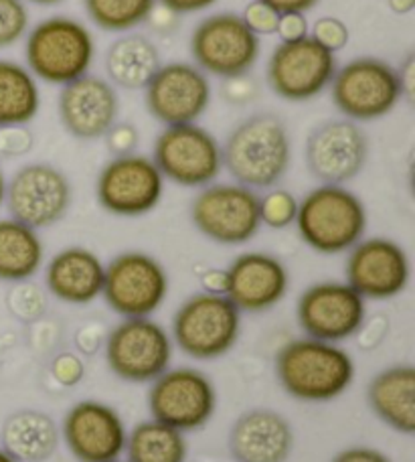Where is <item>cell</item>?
<instances>
[{
    "mask_svg": "<svg viewBox=\"0 0 415 462\" xmlns=\"http://www.w3.org/2000/svg\"><path fill=\"white\" fill-rule=\"evenodd\" d=\"M304 156L310 175L322 185H345L367 164L369 138L353 120H325L306 138Z\"/></svg>",
    "mask_w": 415,
    "mask_h": 462,
    "instance_id": "2e32d148",
    "label": "cell"
},
{
    "mask_svg": "<svg viewBox=\"0 0 415 462\" xmlns=\"http://www.w3.org/2000/svg\"><path fill=\"white\" fill-rule=\"evenodd\" d=\"M39 108V84L27 65L0 60V128L27 126Z\"/></svg>",
    "mask_w": 415,
    "mask_h": 462,
    "instance_id": "f1b7e54d",
    "label": "cell"
},
{
    "mask_svg": "<svg viewBox=\"0 0 415 462\" xmlns=\"http://www.w3.org/2000/svg\"><path fill=\"white\" fill-rule=\"evenodd\" d=\"M169 286V274L154 255L124 252L106 266L102 296L122 319H143L162 307Z\"/></svg>",
    "mask_w": 415,
    "mask_h": 462,
    "instance_id": "8fae6325",
    "label": "cell"
},
{
    "mask_svg": "<svg viewBox=\"0 0 415 462\" xmlns=\"http://www.w3.org/2000/svg\"><path fill=\"white\" fill-rule=\"evenodd\" d=\"M114 462H122V460H114Z\"/></svg>",
    "mask_w": 415,
    "mask_h": 462,
    "instance_id": "db71d44e",
    "label": "cell"
},
{
    "mask_svg": "<svg viewBox=\"0 0 415 462\" xmlns=\"http://www.w3.org/2000/svg\"><path fill=\"white\" fill-rule=\"evenodd\" d=\"M242 335V310L226 294L198 292L180 304L172 319V343L197 361L227 355Z\"/></svg>",
    "mask_w": 415,
    "mask_h": 462,
    "instance_id": "5b68a950",
    "label": "cell"
},
{
    "mask_svg": "<svg viewBox=\"0 0 415 462\" xmlns=\"http://www.w3.org/2000/svg\"><path fill=\"white\" fill-rule=\"evenodd\" d=\"M190 219L215 244L244 245L262 227L260 195L239 183H211L190 203Z\"/></svg>",
    "mask_w": 415,
    "mask_h": 462,
    "instance_id": "ba28073f",
    "label": "cell"
},
{
    "mask_svg": "<svg viewBox=\"0 0 415 462\" xmlns=\"http://www.w3.org/2000/svg\"><path fill=\"white\" fill-rule=\"evenodd\" d=\"M397 78H400L401 97L408 102H413L415 97V55H410L408 60L401 63V68L397 69Z\"/></svg>",
    "mask_w": 415,
    "mask_h": 462,
    "instance_id": "ee69618b",
    "label": "cell"
},
{
    "mask_svg": "<svg viewBox=\"0 0 415 462\" xmlns=\"http://www.w3.org/2000/svg\"><path fill=\"white\" fill-rule=\"evenodd\" d=\"M346 284L364 300H389L410 284L411 263L403 247L387 237H367L348 250Z\"/></svg>",
    "mask_w": 415,
    "mask_h": 462,
    "instance_id": "d6986e66",
    "label": "cell"
},
{
    "mask_svg": "<svg viewBox=\"0 0 415 462\" xmlns=\"http://www.w3.org/2000/svg\"><path fill=\"white\" fill-rule=\"evenodd\" d=\"M146 108L164 126L193 124L209 110L211 84L195 63H164L144 88Z\"/></svg>",
    "mask_w": 415,
    "mask_h": 462,
    "instance_id": "ac0fdd59",
    "label": "cell"
},
{
    "mask_svg": "<svg viewBox=\"0 0 415 462\" xmlns=\"http://www.w3.org/2000/svg\"><path fill=\"white\" fill-rule=\"evenodd\" d=\"M6 307L13 312L14 319L23 323H32L45 315L47 310V296L37 284L29 282H14L6 294Z\"/></svg>",
    "mask_w": 415,
    "mask_h": 462,
    "instance_id": "d6a6232c",
    "label": "cell"
},
{
    "mask_svg": "<svg viewBox=\"0 0 415 462\" xmlns=\"http://www.w3.org/2000/svg\"><path fill=\"white\" fill-rule=\"evenodd\" d=\"M106 263L88 247L71 245L55 254L45 268V286L57 300L86 307L102 296Z\"/></svg>",
    "mask_w": 415,
    "mask_h": 462,
    "instance_id": "cb8c5ba5",
    "label": "cell"
},
{
    "mask_svg": "<svg viewBox=\"0 0 415 462\" xmlns=\"http://www.w3.org/2000/svg\"><path fill=\"white\" fill-rule=\"evenodd\" d=\"M242 19L247 24V29L255 32L257 37L276 35L280 14L273 11V8H270L268 5H263L262 0H252V3L245 6Z\"/></svg>",
    "mask_w": 415,
    "mask_h": 462,
    "instance_id": "d590c367",
    "label": "cell"
},
{
    "mask_svg": "<svg viewBox=\"0 0 415 462\" xmlns=\"http://www.w3.org/2000/svg\"><path fill=\"white\" fill-rule=\"evenodd\" d=\"M276 35H280L281 43H290V41H300L309 37V21L300 13L281 14L278 23Z\"/></svg>",
    "mask_w": 415,
    "mask_h": 462,
    "instance_id": "b9f144b4",
    "label": "cell"
},
{
    "mask_svg": "<svg viewBox=\"0 0 415 462\" xmlns=\"http://www.w3.org/2000/svg\"><path fill=\"white\" fill-rule=\"evenodd\" d=\"M226 296L242 312H265L286 299L290 272L280 258L245 252L229 263Z\"/></svg>",
    "mask_w": 415,
    "mask_h": 462,
    "instance_id": "7402d4cb",
    "label": "cell"
},
{
    "mask_svg": "<svg viewBox=\"0 0 415 462\" xmlns=\"http://www.w3.org/2000/svg\"><path fill=\"white\" fill-rule=\"evenodd\" d=\"M190 53L201 71L219 79L247 76L262 53L260 37L235 13L203 19L190 35Z\"/></svg>",
    "mask_w": 415,
    "mask_h": 462,
    "instance_id": "9c48e42d",
    "label": "cell"
},
{
    "mask_svg": "<svg viewBox=\"0 0 415 462\" xmlns=\"http://www.w3.org/2000/svg\"><path fill=\"white\" fill-rule=\"evenodd\" d=\"M61 436L79 462H114L126 452L128 428L115 408L83 400L65 414Z\"/></svg>",
    "mask_w": 415,
    "mask_h": 462,
    "instance_id": "ffe728a7",
    "label": "cell"
},
{
    "mask_svg": "<svg viewBox=\"0 0 415 462\" xmlns=\"http://www.w3.org/2000/svg\"><path fill=\"white\" fill-rule=\"evenodd\" d=\"M298 201L286 189H270L260 197V221L270 229H286L296 224Z\"/></svg>",
    "mask_w": 415,
    "mask_h": 462,
    "instance_id": "1f68e13d",
    "label": "cell"
},
{
    "mask_svg": "<svg viewBox=\"0 0 415 462\" xmlns=\"http://www.w3.org/2000/svg\"><path fill=\"white\" fill-rule=\"evenodd\" d=\"M63 128L78 140L104 138L118 120L120 100L107 79L86 76L63 86L57 100Z\"/></svg>",
    "mask_w": 415,
    "mask_h": 462,
    "instance_id": "44dd1931",
    "label": "cell"
},
{
    "mask_svg": "<svg viewBox=\"0 0 415 462\" xmlns=\"http://www.w3.org/2000/svg\"><path fill=\"white\" fill-rule=\"evenodd\" d=\"M177 19H179V14H174L172 11H169V8L162 5L159 8L154 6V11L151 13V16H148V21H152L156 29L169 31V32L177 27Z\"/></svg>",
    "mask_w": 415,
    "mask_h": 462,
    "instance_id": "c3c4849f",
    "label": "cell"
},
{
    "mask_svg": "<svg viewBox=\"0 0 415 462\" xmlns=\"http://www.w3.org/2000/svg\"><path fill=\"white\" fill-rule=\"evenodd\" d=\"M263 5L273 8L280 16L281 14H292V13H309L310 8L317 6L320 0H262Z\"/></svg>",
    "mask_w": 415,
    "mask_h": 462,
    "instance_id": "f6af8a7d",
    "label": "cell"
},
{
    "mask_svg": "<svg viewBox=\"0 0 415 462\" xmlns=\"http://www.w3.org/2000/svg\"><path fill=\"white\" fill-rule=\"evenodd\" d=\"M51 374L55 382L63 387H73L81 382L86 367L76 353H60L51 363Z\"/></svg>",
    "mask_w": 415,
    "mask_h": 462,
    "instance_id": "74e56055",
    "label": "cell"
},
{
    "mask_svg": "<svg viewBox=\"0 0 415 462\" xmlns=\"http://www.w3.org/2000/svg\"><path fill=\"white\" fill-rule=\"evenodd\" d=\"M148 410L154 420L182 434L211 422L217 410V390L209 375L195 367H169L151 383Z\"/></svg>",
    "mask_w": 415,
    "mask_h": 462,
    "instance_id": "7c38bea8",
    "label": "cell"
},
{
    "mask_svg": "<svg viewBox=\"0 0 415 462\" xmlns=\"http://www.w3.org/2000/svg\"><path fill=\"white\" fill-rule=\"evenodd\" d=\"M337 69V55L309 35L273 49L265 76L272 92L281 100L309 102L325 92Z\"/></svg>",
    "mask_w": 415,
    "mask_h": 462,
    "instance_id": "9a60e30c",
    "label": "cell"
},
{
    "mask_svg": "<svg viewBox=\"0 0 415 462\" xmlns=\"http://www.w3.org/2000/svg\"><path fill=\"white\" fill-rule=\"evenodd\" d=\"M367 208L345 185H320L298 203L302 242L325 255L345 254L367 234Z\"/></svg>",
    "mask_w": 415,
    "mask_h": 462,
    "instance_id": "3957f363",
    "label": "cell"
},
{
    "mask_svg": "<svg viewBox=\"0 0 415 462\" xmlns=\"http://www.w3.org/2000/svg\"><path fill=\"white\" fill-rule=\"evenodd\" d=\"M367 402L381 422L400 434L415 432V367L397 363L371 379Z\"/></svg>",
    "mask_w": 415,
    "mask_h": 462,
    "instance_id": "d4e9b609",
    "label": "cell"
},
{
    "mask_svg": "<svg viewBox=\"0 0 415 462\" xmlns=\"http://www.w3.org/2000/svg\"><path fill=\"white\" fill-rule=\"evenodd\" d=\"M27 3L41 5V6H53V5H60V3H63V0H27Z\"/></svg>",
    "mask_w": 415,
    "mask_h": 462,
    "instance_id": "816d5d0a",
    "label": "cell"
},
{
    "mask_svg": "<svg viewBox=\"0 0 415 462\" xmlns=\"http://www.w3.org/2000/svg\"><path fill=\"white\" fill-rule=\"evenodd\" d=\"M310 37L325 49H328L330 53L337 55L348 45L351 32H348L346 24L340 19H335V16H322V19L314 23Z\"/></svg>",
    "mask_w": 415,
    "mask_h": 462,
    "instance_id": "e575fe53",
    "label": "cell"
},
{
    "mask_svg": "<svg viewBox=\"0 0 415 462\" xmlns=\"http://www.w3.org/2000/svg\"><path fill=\"white\" fill-rule=\"evenodd\" d=\"M5 193H6V179L3 175V171H0V208H3L5 203Z\"/></svg>",
    "mask_w": 415,
    "mask_h": 462,
    "instance_id": "f907efd6",
    "label": "cell"
},
{
    "mask_svg": "<svg viewBox=\"0 0 415 462\" xmlns=\"http://www.w3.org/2000/svg\"><path fill=\"white\" fill-rule=\"evenodd\" d=\"M106 146L114 156H126L136 151L140 143V134L134 124L130 122H115L114 126L106 132Z\"/></svg>",
    "mask_w": 415,
    "mask_h": 462,
    "instance_id": "8d00e7d4",
    "label": "cell"
},
{
    "mask_svg": "<svg viewBox=\"0 0 415 462\" xmlns=\"http://www.w3.org/2000/svg\"><path fill=\"white\" fill-rule=\"evenodd\" d=\"M355 359L338 343L304 337L276 355L278 382L288 395L306 403H327L355 382Z\"/></svg>",
    "mask_w": 415,
    "mask_h": 462,
    "instance_id": "7a4b0ae2",
    "label": "cell"
},
{
    "mask_svg": "<svg viewBox=\"0 0 415 462\" xmlns=\"http://www.w3.org/2000/svg\"><path fill=\"white\" fill-rule=\"evenodd\" d=\"M387 3L395 14H410L415 8V0H387Z\"/></svg>",
    "mask_w": 415,
    "mask_h": 462,
    "instance_id": "681fc988",
    "label": "cell"
},
{
    "mask_svg": "<svg viewBox=\"0 0 415 462\" xmlns=\"http://www.w3.org/2000/svg\"><path fill=\"white\" fill-rule=\"evenodd\" d=\"M128 462H187L189 444L185 434L159 420H146L128 432Z\"/></svg>",
    "mask_w": 415,
    "mask_h": 462,
    "instance_id": "f546056e",
    "label": "cell"
},
{
    "mask_svg": "<svg viewBox=\"0 0 415 462\" xmlns=\"http://www.w3.org/2000/svg\"><path fill=\"white\" fill-rule=\"evenodd\" d=\"M45 244L37 229L13 217L0 219V280L24 282L43 268Z\"/></svg>",
    "mask_w": 415,
    "mask_h": 462,
    "instance_id": "83f0119b",
    "label": "cell"
},
{
    "mask_svg": "<svg viewBox=\"0 0 415 462\" xmlns=\"http://www.w3.org/2000/svg\"><path fill=\"white\" fill-rule=\"evenodd\" d=\"M162 6L169 8L174 14H190V13H201L205 8L213 6L217 0H159Z\"/></svg>",
    "mask_w": 415,
    "mask_h": 462,
    "instance_id": "bcb514c9",
    "label": "cell"
},
{
    "mask_svg": "<svg viewBox=\"0 0 415 462\" xmlns=\"http://www.w3.org/2000/svg\"><path fill=\"white\" fill-rule=\"evenodd\" d=\"M161 65L159 47L138 32L115 39L106 53L107 79L124 89H144Z\"/></svg>",
    "mask_w": 415,
    "mask_h": 462,
    "instance_id": "4316f807",
    "label": "cell"
},
{
    "mask_svg": "<svg viewBox=\"0 0 415 462\" xmlns=\"http://www.w3.org/2000/svg\"><path fill=\"white\" fill-rule=\"evenodd\" d=\"M223 97L229 104H247L252 102L260 94V88H257L255 81L249 76H237V78H229L223 79Z\"/></svg>",
    "mask_w": 415,
    "mask_h": 462,
    "instance_id": "ab89813d",
    "label": "cell"
},
{
    "mask_svg": "<svg viewBox=\"0 0 415 462\" xmlns=\"http://www.w3.org/2000/svg\"><path fill=\"white\" fill-rule=\"evenodd\" d=\"M32 144H35V136L27 126L0 128V154L3 156H23L31 151Z\"/></svg>",
    "mask_w": 415,
    "mask_h": 462,
    "instance_id": "f35d334b",
    "label": "cell"
},
{
    "mask_svg": "<svg viewBox=\"0 0 415 462\" xmlns=\"http://www.w3.org/2000/svg\"><path fill=\"white\" fill-rule=\"evenodd\" d=\"M223 151V169L235 183L249 189H272L286 177L292 161V140L286 122L276 114L260 112L229 132Z\"/></svg>",
    "mask_w": 415,
    "mask_h": 462,
    "instance_id": "6da1fadb",
    "label": "cell"
},
{
    "mask_svg": "<svg viewBox=\"0 0 415 462\" xmlns=\"http://www.w3.org/2000/svg\"><path fill=\"white\" fill-rule=\"evenodd\" d=\"M29 21L24 0H0V49L19 43L27 35Z\"/></svg>",
    "mask_w": 415,
    "mask_h": 462,
    "instance_id": "836d02e7",
    "label": "cell"
},
{
    "mask_svg": "<svg viewBox=\"0 0 415 462\" xmlns=\"http://www.w3.org/2000/svg\"><path fill=\"white\" fill-rule=\"evenodd\" d=\"M330 94L337 110L353 122L383 118L403 100L397 69L377 57H356L338 68Z\"/></svg>",
    "mask_w": 415,
    "mask_h": 462,
    "instance_id": "8992f818",
    "label": "cell"
},
{
    "mask_svg": "<svg viewBox=\"0 0 415 462\" xmlns=\"http://www.w3.org/2000/svg\"><path fill=\"white\" fill-rule=\"evenodd\" d=\"M71 183L49 162L24 164L6 180L5 203L11 217L32 229H47L68 216Z\"/></svg>",
    "mask_w": 415,
    "mask_h": 462,
    "instance_id": "4fadbf2b",
    "label": "cell"
},
{
    "mask_svg": "<svg viewBox=\"0 0 415 462\" xmlns=\"http://www.w3.org/2000/svg\"><path fill=\"white\" fill-rule=\"evenodd\" d=\"M292 448V426L276 410H247L229 430V452L235 462H286Z\"/></svg>",
    "mask_w": 415,
    "mask_h": 462,
    "instance_id": "603a6c76",
    "label": "cell"
},
{
    "mask_svg": "<svg viewBox=\"0 0 415 462\" xmlns=\"http://www.w3.org/2000/svg\"><path fill=\"white\" fill-rule=\"evenodd\" d=\"M106 361L128 383H152L171 367L174 343L152 317L122 319L106 337Z\"/></svg>",
    "mask_w": 415,
    "mask_h": 462,
    "instance_id": "52a82bcc",
    "label": "cell"
},
{
    "mask_svg": "<svg viewBox=\"0 0 415 462\" xmlns=\"http://www.w3.org/2000/svg\"><path fill=\"white\" fill-rule=\"evenodd\" d=\"M296 319L310 339L340 343L359 331L367 319V304L346 282H318L300 294Z\"/></svg>",
    "mask_w": 415,
    "mask_h": 462,
    "instance_id": "e0dca14e",
    "label": "cell"
},
{
    "mask_svg": "<svg viewBox=\"0 0 415 462\" xmlns=\"http://www.w3.org/2000/svg\"><path fill=\"white\" fill-rule=\"evenodd\" d=\"M0 462H16L11 455H8V452H5L3 448H0Z\"/></svg>",
    "mask_w": 415,
    "mask_h": 462,
    "instance_id": "f5cc1de1",
    "label": "cell"
},
{
    "mask_svg": "<svg viewBox=\"0 0 415 462\" xmlns=\"http://www.w3.org/2000/svg\"><path fill=\"white\" fill-rule=\"evenodd\" d=\"M24 57L35 79L68 86L89 71L96 60V39L71 16H49L29 31Z\"/></svg>",
    "mask_w": 415,
    "mask_h": 462,
    "instance_id": "277c9868",
    "label": "cell"
},
{
    "mask_svg": "<svg viewBox=\"0 0 415 462\" xmlns=\"http://www.w3.org/2000/svg\"><path fill=\"white\" fill-rule=\"evenodd\" d=\"M387 327H389L387 319L381 317V315L375 317V319H371V320L364 319V323L361 325V328L356 331L355 337H356V341H359V345L363 346L364 351H371L385 339Z\"/></svg>",
    "mask_w": 415,
    "mask_h": 462,
    "instance_id": "60d3db41",
    "label": "cell"
},
{
    "mask_svg": "<svg viewBox=\"0 0 415 462\" xmlns=\"http://www.w3.org/2000/svg\"><path fill=\"white\" fill-rule=\"evenodd\" d=\"M0 444L16 462H45L60 447V428L41 410H16L5 420Z\"/></svg>",
    "mask_w": 415,
    "mask_h": 462,
    "instance_id": "484cf974",
    "label": "cell"
},
{
    "mask_svg": "<svg viewBox=\"0 0 415 462\" xmlns=\"http://www.w3.org/2000/svg\"><path fill=\"white\" fill-rule=\"evenodd\" d=\"M332 462H392L387 455L371 447H351L340 450Z\"/></svg>",
    "mask_w": 415,
    "mask_h": 462,
    "instance_id": "7bdbcfd3",
    "label": "cell"
},
{
    "mask_svg": "<svg viewBox=\"0 0 415 462\" xmlns=\"http://www.w3.org/2000/svg\"><path fill=\"white\" fill-rule=\"evenodd\" d=\"M91 23L107 32H126L148 23L156 0H83Z\"/></svg>",
    "mask_w": 415,
    "mask_h": 462,
    "instance_id": "4dcf8cb0",
    "label": "cell"
},
{
    "mask_svg": "<svg viewBox=\"0 0 415 462\" xmlns=\"http://www.w3.org/2000/svg\"><path fill=\"white\" fill-rule=\"evenodd\" d=\"M203 292L209 294H226L227 291V272L219 268H209L201 276Z\"/></svg>",
    "mask_w": 415,
    "mask_h": 462,
    "instance_id": "7dc6e473",
    "label": "cell"
},
{
    "mask_svg": "<svg viewBox=\"0 0 415 462\" xmlns=\"http://www.w3.org/2000/svg\"><path fill=\"white\" fill-rule=\"evenodd\" d=\"M164 177L151 156H114L97 175L96 195L102 208L118 217H143L159 208Z\"/></svg>",
    "mask_w": 415,
    "mask_h": 462,
    "instance_id": "5bb4252c",
    "label": "cell"
},
{
    "mask_svg": "<svg viewBox=\"0 0 415 462\" xmlns=\"http://www.w3.org/2000/svg\"><path fill=\"white\" fill-rule=\"evenodd\" d=\"M152 161L164 179L187 189L211 185L223 171L219 140L197 122L164 126L154 140Z\"/></svg>",
    "mask_w": 415,
    "mask_h": 462,
    "instance_id": "30bf717a",
    "label": "cell"
}]
</instances>
